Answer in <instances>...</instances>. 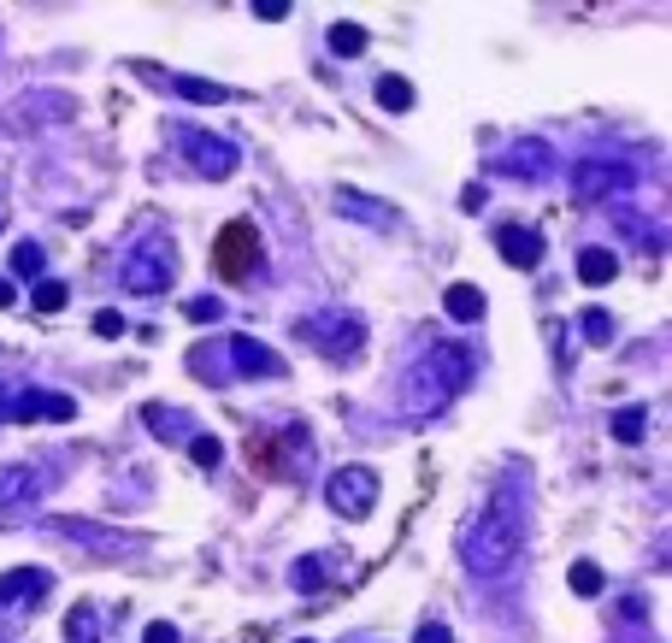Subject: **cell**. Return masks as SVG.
<instances>
[{
  "label": "cell",
  "mask_w": 672,
  "mask_h": 643,
  "mask_svg": "<svg viewBox=\"0 0 672 643\" xmlns=\"http://www.w3.org/2000/svg\"><path fill=\"white\" fill-rule=\"evenodd\" d=\"M525 532H531V502L520 479H502L490 490L484 514L460 532V561L472 579H502L525 561Z\"/></svg>",
  "instance_id": "6da1fadb"
},
{
  "label": "cell",
  "mask_w": 672,
  "mask_h": 643,
  "mask_svg": "<svg viewBox=\"0 0 672 643\" xmlns=\"http://www.w3.org/2000/svg\"><path fill=\"white\" fill-rule=\"evenodd\" d=\"M472 349L467 343H437V349H425L419 361H413V372L402 378V414L407 419H430V414H442L448 401H455L460 390L472 384Z\"/></svg>",
  "instance_id": "7a4b0ae2"
},
{
  "label": "cell",
  "mask_w": 672,
  "mask_h": 643,
  "mask_svg": "<svg viewBox=\"0 0 672 643\" xmlns=\"http://www.w3.org/2000/svg\"><path fill=\"white\" fill-rule=\"evenodd\" d=\"M213 266H218V278H224V283H248L254 272H260L266 254H260V231H254V218H231V225L218 231Z\"/></svg>",
  "instance_id": "3957f363"
},
{
  "label": "cell",
  "mask_w": 672,
  "mask_h": 643,
  "mask_svg": "<svg viewBox=\"0 0 672 643\" xmlns=\"http://www.w3.org/2000/svg\"><path fill=\"white\" fill-rule=\"evenodd\" d=\"M301 336H307V343H313L319 354H331V361H354V354H360V343H366V325L331 308V313L301 319Z\"/></svg>",
  "instance_id": "277c9868"
},
{
  "label": "cell",
  "mask_w": 672,
  "mask_h": 643,
  "mask_svg": "<svg viewBox=\"0 0 672 643\" xmlns=\"http://www.w3.org/2000/svg\"><path fill=\"white\" fill-rule=\"evenodd\" d=\"M324 502H331V514H342V519H366L372 507H377V472L372 467H342V472H331Z\"/></svg>",
  "instance_id": "5b68a950"
},
{
  "label": "cell",
  "mask_w": 672,
  "mask_h": 643,
  "mask_svg": "<svg viewBox=\"0 0 672 643\" xmlns=\"http://www.w3.org/2000/svg\"><path fill=\"white\" fill-rule=\"evenodd\" d=\"M637 183V172L626 160H608V154H590L573 165V195L578 201H608V195H626Z\"/></svg>",
  "instance_id": "8992f818"
},
{
  "label": "cell",
  "mask_w": 672,
  "mask_h": 643,
  "mask_svg": "<svg viewBox=\"0 0 672 643\" xmlns=\"http://www.w3.org/2000/svg\"><path fill=\"white\" fill-rule=\"evenodd\" d=\"M118 278H125L130 296H160V290H171V278H178V260H171L166 243H148V248H130Z\"/></svg>",
  "instance_id": "52a82bcc"
},
{
  "label": "cell",
  "mask_w": 672,
  "mask_h": 643,
  "mask_svg": "<svg viewBox=\"0 0 672 643\" xmlns=\"http://www.w3.org/2000/svg\"><path fill=\"white\" fill-rule=\"evenodd\" d=\"M178 148L189 154V165H195L201 178H231L236 172V148L213 137V130H195V125H178Z\"/></svg>",
  "instance_id": "ba28073f"
},
{
  "label": "cell",
  "mask_w": 672,
  "mask_h": 643,
  "mask_svg": "<svg viewBox=\"0 0 672 643\" xmlns=\"http://www.w3.org/2000/svg\"><path fill=\"white\" fill-rule=\"evenodd\" d=\"M36 597H47V572L42 567H19V572H0V614H19Z\"/></svg>",
  "instance_id": "9c48e42d"
},
{
  "label": "cell",
  "mask_w": 672,
  "mask_h": 643,
  "mask_svg": "<svg viewBox=\"0 0 672 643\" xmlns=\"http://www.w3.org/2000/svg\"><path fill=\"white\" fill-rule=\"evenodd\" d=\"M231 366L243 372V378H284V361L260 336H231Z\"/></svg>",
  "instance_id": "30bf717a"
},
{
  "label": "cell",
  "mask_w": 672,
  "mask_h": 643,
  "mask_svg": "<svg viewBox=\"0 0 672 643\" xmlns=\"http://www.w3.org/2000/svg\"><path fill=\"white\" fill-rule=\"evenodd\" d=\"M72 414H77V401L60 396V390H24L7 408V419H19V426H30V419H72Z\"/></svg>",
  "instance_id": "8fae6325"
},
{
  "label": "cell",
  "mask_w": 672,
  "mask_h": 643,
  "mask_svg": "<svg viewBox=\"0 0 672 643\" xmlns=\"http://www.w3.org/2000/svg\"><path fill=\"white\" fill-rule=\"evenodd\" d=\"M36 496H42V472H36V467L0 472V519H7V514H24Z\"/></svg>",
  "instance_id": "7c38bea8"
},
{
  "label": "cell",
  "mask_w": 672,
  "mask_h": 643,
  "mask_svg": "<svg viewBox=\"0 0 672 643\" xmlns=\"http://www.w3.org/2000/svg\"><path fill=\"white\" fill-rule=\"evenodd\" d=\"M495 248H502V260L520 266V272H531V266L543 260V236L525 231V225H502V231H495Z\"/></svg>",
  "instance_id": "4fadbf2b"
},
{
  "label": "cell",
  "mask_w": 672,
  "mask_h": 643,
  "mask_svg": "<svg viewBox=\"0 0 672 643\" xmlns=\"http://www.w3.org/2000/svg\"><path fill=\"white\" fill-rule=\"evenodd\" d=\"M495 165H502L508 178H531V183H537V178H548V142H520L513 154H502Z\"/></svg>",
  "instance_id": "5bb4252c"
},
{
  "label": "cell",
  "mask_w": 672,
  "mask_h": 643,
  "mask_svg": "<svg viewBox=\"0 0 672 643\" xmlns=\"http://www.w3.org/2000/svg\"><path fill=\"white\" fill-rule=\"evenodd\" d=\"M578 278L590 283V290L614 283V278H619V254H614V248H578Z\"/></svg>",
  "instance_id": "9a60e30c"
},
{
  "label": "cell",
  "mask_w": 672,
  "mask_h": 643,
  "mask_svg": "<svg viewBox=\"0 0 672 643\" xmlns=\"http://www.w3.org/2000/svg\"><path fill=\"white\" fill-rule=\"evenodd\" d=\"M442 308H448V319H460V325H472V319H484V290H478V283H448Z\"/></svg>",
  "instance_id": "2e32d148"
},
{
  "label": "cell",
  "mask_w": 672,
  "mask_h": 643,
  "mask_svg": "<svg viewBox=\"0 0 672 643\" xmlns=\"http://www.w3.org/2000/svg\"><path fill=\"white\" fill-rule=\"evenodd\" d=\"M337 213L366 218V225H395V213H390V207H372V195H360V190H342V195H337Z\"/></svg>",
  "instance_id": "e0dca14e"
},
{
  "label": "cell",
  "mask_w": 672,
  "mask_h": 643,
  "mask_svg": "<svg viewBox=\"0 0 672 643\" xmlns=\"http://www.w3.org/2000/svg\"><path fill=\"white\" fill-rule=\"evenodd\" d=\"M331 567H337L331 555H301V561L289 567V585H296V590H324V572H331Z\"/></svg>",
  "instance_id": "ac0fdd59"
},
{
  "label": "cell",
  "mask_w": 672,
  "mask_h": 643,
  "mask_svg": "<svg viewBox=\"0 0 672 643\" xmlns=\"http://www.w3.org/2000/svg\"><path fill=\"white\" fill-rule=\"evenodd\" d=\"M142 419H148L153 431H171V437H195V426H189V414H178V408H153V401H148V408H142Z\"/></svg>",
  "instance_id": "d6986e66"
},
{
  "label": "cell",
  "mask_w": 672,
  "mask_h": 643,
  "mask_svg": "<svg viewBox=\"0 0 672 643\" xmlns=\"http://www.w3.org/2000/svg\"><path fill=\"white\" fill-rule=\"evenodd\" d=\"M643 431H649V414L643 408H619L614 414V437H619V443H643Z\"/></svg>",
  "instance_id": "ffe728a7"
},
{
  "label": "cell",
  "mask_w": 672,
  "mask_h": 643,
  "mask_svg": "<svg viewBox=\"0 0 672 643\" xmlns=\"http://www.w3.org/2000/svg\"><path fill=\"white\" fill-rule=\"evenodd\" d=\"M42 266H47L42 243H19V248H12V272H19V278H36L42 283Z\"/></svg>",
  "instance_id": "44dd1931"
},
{
  "label": "cell",
  "mask_w": 672,
  "mask_h": 643,
  "mask_svg": "<svg viewBox=\"0 0 672 643\" xmlns=\"http://www.w3.org/2000/svg\"><path fill=\"white\" fill-rule=\"evenodd\" d=\"M377 100H384L390 112H407L413 107V83L407 77H377Z\"/></svg>",
  "instance_id": "7402d4cb"
},
{
  "label": "cell",
  "mask_w": 672,
  "mask_h": 643,
  "mask_svg": "<svg viewBox=\"0 0 672 643\" xmlns=\"http://www.w3.org/2000/svg\"><path fill=\"white\" fill-rule=\"evenodd\" d=\"M189 461H195V467H218L224 461V443H218L213 431H195V437H189Z\"/></svg>",
  "instance_id": "603a6c76"
},
{
  "label": "cell",
  "mask_w": 672,
  "mask_h": 643,
  "mask_svg": "<svg viewBox=\"0 0 672 643\" xmlns=\"http://www.w3.org/2000/svg\"><path fill=\"white\" fill-rule=\"evenodd\" d=\"M566 585H573L578 597H601V567H596V561H573V572H566Z\"/></svg>",
  "instance_id": "cb8c5ba5"
},
{
  "label": "cell",
  "mask_w": 672,
  "mask_h": 643,
  "mask_svg": "<svg viewBox=\"0 0 672 643\" xmlns=\"http://www.w3.org/2000/svg\"><path fill=\"white\" fill-rule=\"evenodd\" d=\"M331 47L337 54H366V30L360 24H331Z\"/></svg>",
  "instance_id": "d4e9b609"
},
{
  "label": "cell",
  "mask_w": 672,
  "mask_h": 643,
  "mask_svg": "<svg viewBox=\"0 0 672 643\" xmlns=\"http://www.w3.org/2000/svg\"><path fill=\"white\" fill-rule=\"evenodd\" d=\"M584 336H590L596 349H608L614 343V319L601 313V308H590V313H584Z\"/></svg>",
  "instance_id": "484cf974"
},
{
  "label": "cell",
  "mask_w": 672,
  "mask_h": 643,
  "mask_svg": "<svg viewBox=\"0 0 672 643\" xmlns=\"http://www.w3.org/2000/svg\"><path fill=\"white\" fill-rule=\"evenodd\" d=\"M65 632H72V643H95V608H89V602H77V608H72V625H65Z\"/></svg>",
  "instance_id": "4316f807"
},
{
  "label": "cell",
  "mask_w": 672,
  "mask_h": 643,
  "mask_svg": "<svg viewBox=\"0 0 672 643\" xmlns=\"http://www.w3.org/2000/svg\"><path fill=\"white\" fill-rule=\"evenodd\" d=\"M30 301H36V313H60V308H65V283L42 278V283H36V296H30Z\"/></svg>",
  "instance_id": "83f0119b"
},
{
  "label": "cell",
  "mask_w": 672,
  "mask_h": 643,
  "mask_svg": "<svg viewBox=\"0 0 672 643\" xmlns=\"http://www.w3.org/2000/svg\"><path fill=\"white\" fill-rule=\"evenodd\" d=\"M178 95L183 100H224L218 83H206V77H178Z\"/></svg>",
  "instance_id": "f1b7e54d"
},
{
  "label": "cell",
  "mask_w": 672,
  "mask_h": 643,
  "mask_svg": "<svg viewBox=\"0 0 672 643\" xmlns=\"http://www.w3.org/2000/svg\"><path fill=\"white\" fill-rule=\"evenodd\" d=\"M183 313L195 319V325H213V319L224 313V301L218 296H195V301H183Z\"/></svg>",
  "instance_id": "f546056e"
},
{
  "label": "cell",
  "mask_w": 672,
  "mask_h": 643,
  "mask_svg": "<svg viewBox=\"0 0 672 643\" xmlns=\"http://www.w3.org/2000/svg\"><path fill=\"white\" fill-rule=\"evenodd\" d=\"M95 331H100V336H125V313L100 308V313H95Z\"/></svg>",
  "instance_id": "4dcf8cb0"
},
{
  "label": "cell",
  "mask_w": 672,
  "mask_h": 643,
  "mask_svg": "<svg viewBox=\"0 0 672 643\" xmlns=\"http://www.w3.org/2000/svg\"><path fill=\"white\" fill-rule=\"evenodd\" d=\"M142 643H178V625H166V620H153L148 632H142Z\"/></svg>",
  "instance_id": "1f68e13d"
},
{
  "label": "cell",
  "mask_w": 672,
  "mask_h": 643,
  "mask_svg": "<svg viewBox=\"0 0 672 643\" xmlns=\"http://www.w3.org/2000/svg\"><path fill=\"white\" fill-rule=\"evenodd\" d=\"M254 12H260V19H266V24H278V19H284V12H289V0H254Z\"/></svg>",
  "instance_id": "d6a6232c"
},
{
  "label": "cell",
  "mask_w": 672,
  "mask_h": 643,
  "mask_svg": "<svg viewBox=\"0 0 672 643\" xmlns=\"http://www.w3.org/2000/svg\"><path fill=\"white\" fill-rule=\"evenodd\" d=\"M413 643H455V637H448L442 620H430V625H419V637H413Z\"/></svg>",
  "instance_id": "836d02e7"
},
{
  "label": "cell",
  "mask_w": 672,
  "mask_h": 643,
  "mask_svg": "<svg viewBox=\"0 0 672 643\" xmlns=\"http://www.w3.org/2000/svg\"><path fill=\"white\" fill-rule=\"evenodd\" d=\"M12 296H19V290H12L7 278H0V308H12Z\"/></svg>",
  "instance_id": "e575fe53"
},
{
  "label": "cell",
  "mask_w": 672,
  "mask_h": 643,
  "mask_svg": "<svg viewBox=\"0 0 672 643\" xmlns=\"http://www.w3.org/2000/svg\"><path fill=\"white\" fill-rule=\"evenodd\" d=\"M301 643H307V637H301Z\"/></svg>",
  "instance_id": "d590c367"
}]
</instances>
